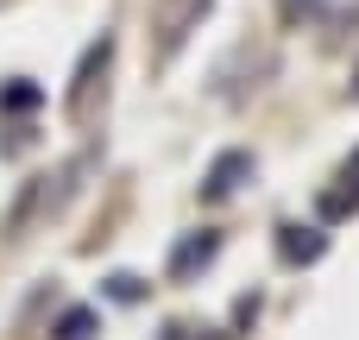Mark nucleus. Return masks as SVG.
<instances>
[{"label":"nucleus","mask_w":359,"mask_h":340,"mask_svg":"<svg viewBox=\"0 0 359 340\" xmlns=\"http://www.w3.org/2000/svg\"><path fill=\"white\" fill-rule=\"evenodd\" d=\"M347 202H359V145H353V158L341 164V196H334L328 208H347Z\"/></svg>","instance_id":"6e6552de"},{"label":"nucleus","mask_w":359,"mask_h":340,"mask_svg":"<svg viewBox=\"0 0 359 340\" xmlns=\"http://www.w3.org/2000/svg\"><path fill=\"white\" fill-rule=\"evenodd\" d=\"M107 57H114V38L88 44V57H82V76H76V95H69V107H76V114L88 107V88H95V69H107Z\"/></svg>","instance_id":"39448f33"},{"label":"nucleus","mask_w":359,"mask_h":340,"mask_svg":"<svg viewBox=\"0 0 359 340\" xmlns=\"http://www.w3.org/2000/svg\"><path fill=\"white\" fill-rule=\"evenodd\" d=\"M246 177H252V151H221V158H215V170H208V183H202V196H215V202H221V196H233Z\"/></svg>","instance_id":"f03ea898"},{"label":"nucleus","mask_w":359,"mask_h":340,"mask_svg":"<svg viewBox=\"0 0 359 340\" xmlns=\"http://www.w3.org/2000/svg\"><path fill=\"white\" fill-rule=\"evenodd\" d=\"M139 297H145V290H139V278H126V271H120V278H114V303H139Z\"/></svg>","instance_id":"1a4fd4ad"},{"label":"nucleus","mask_w":359,"mask_h":340,"mask_svg":"<svg viewBox=\"0 0 359 340\" xmlns=\"http://www.w3.org/2000/svg\"><path fill=\"white\" fill-rule=\"evenodd\" d=\"M69 177L76 170H57V177H32L25 189H19V202H13V215H6V233L13 240H25L44 215H57L63 208V196H69Z\"/></svg>","instance_id":"f257e3e1"},{"label":"nucleus","mask_w":359,"mask_h":340,"mask_svg":"<svg viewBox=\"0 0 359 340\" xmlns=\"http://www.w3.org/2000/svg\"><path fill=\"white\" fill-rule=\"evenodd\" d=\"M278 246H284V259H290V265L322 259V233H316V227H284V240H278Z\"/></svg>","instance_id":"423d86ee"},{"label":"nucleus","mask_w":359,"mask_h":340,"mask_svg":"<svg viewBox=\"0 0 359 340\" xmlns=\"http://www.w3.org/2000/svg\"><path fill=\"white\" fill-rule=\"evenodd\" d=\"M0 101H6V107H32V101H38V88H25V82H19V88H6Z\"/></svg>","instance_id":"9d476101"},{"label":"nucleus","mask_w":359,"mask_h":340,"mask_svg":"<svg viewBox=\"0 0 359 340\" xmlns=\"http://www.w3.org/2000/svg\"><path fill=\"white\" fill-rule=\"evenodd\" d=\"M208 6H215V0H158V32H164V44H177Z\"/></svg>","instance_id":"7ed1b4c3"},{"label":"nucleus","mask_w":359,"mask_h":340,"mask_svg":"<svg viewBox=\"0 0 359 340\" xmlns=\"http://www.w3.org/2000/svg\"><path fill=\"white\" fill-rule=\"evenodd\" d=\"M95 328H101V315H95V309H69V315L57 322V340H88Z\"/></svg>","instance_id":"0eeeda50"},{"label":"nucleus","mask_w":359,"mask_h":340,"mask_svg":"<svg viewBox=\"0 0 359 340\" xmlns=\"http://www.w3.org/2000/svg\"><path fill=\"white\" fill-rule=\"evenodd\" d=\"M215 252H221L215 233H189V240L177 246V259H170V278H196L202 265H215Z\"/></svg>","instance_id":"20e7f679"}]
</instances>
